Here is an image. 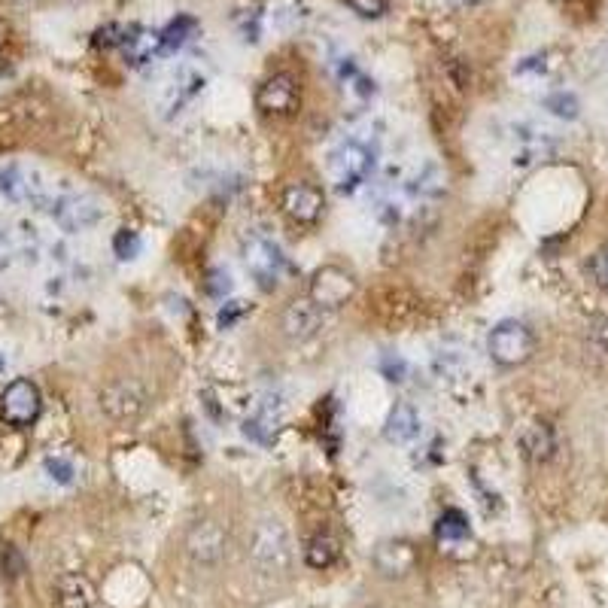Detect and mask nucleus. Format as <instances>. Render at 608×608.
Masks as SVG:
<instances>
[{
  "label": "nucleus",
  "instance_id": "9b49d317",
  "mask_svg": "<svg viewBox=\"0 0 608 608\" xmlns=\"http://www.w3.org/2000/svg\"><path fill=\"white\" fill-rule=\"evenodd\" d=\"M554 152V134L536 125H517L514 128V162L532 165L539 159H548Z\"/></svg>",
  "mask_w": 608,
  "mask_h": 608
},
{
  "label": "nucleus",
  "instance_id": "39448f33",
  "mask_svg": "<svg viewBox=\"0 0 608 608\" xmlns=\"http://www.w3.org/2000/svg\"><path fill=\"white\" fill-rule=\"evenodd\" d=\"M532 347H536V341H532V332L517 323V320H505L493 329L490 335V356L499 362V365H520L532 356Z\"/></svg>",
  "mask_w": 608,
  "mask_h": 608
},
{
  "label": "nucleus",
  "instance_id": "393cba45",
  "mask_svg": "<svg viewBox=\"0 0 608 608\" xmlns=\"http://www.w3.org/2000/svg\"><path fill=\"white\" fill-rule=\"evenodd\" d=\"M435 368H438V374L453 377V374H460V371L466 368V359H463L460 353H456V350H444V353H438Z\"/></svg>",
  "mask_w": 608,
  "mask_h": 608
},
{
  "label": "nucleus",
  "instance_id": "412c9836",
  "mask_svg": "<svg viewBox=\"0 0 608 608\" xmlns=\"http://www.w3.org/2000/svg\"><path fill=\"white\" fill-rule=\"evenodd\" d=\"M198 31V25H195V19H189V16H180L177 22H171L165 31H162V52H174V49H180L192 34Z\"/></svg>",
  "mask_w": 608,
  "mask_h": 608
},
{
  "label": "nucleus",
  "instance_id": "f03ea898",
  "mask_svg": "<svg viewBox=\"0 0 608 608\" xmlns=\"http://www.w3.org/2000/svg\"><path fill=\"white\" fill-rule=\"evenodd\" d=\"M241 256H244L247 271L253 274V280L262 289H274L280 283L286 259L271 238H265L262 232H247L241 238Z\"/></svg>",
  "mask_w": 608,
  "mask_h": 608
},
{
  "label": "nucleus",
  "instance_id": "f3484780",
  "mask_svg": "<svg viewBox=\"0 0 608 608\" xmlns=\"http://www.w3.org/2000/svg\"><path fill=\"white\" fill-rule=\"evenodd\" d=\"M61 608H95V587L83 575H64L58 581Z\"/></svg>",
  "mask_w": 608,
  "mask_h": 608
},
{
  "label": "nucleus",
  "instance_id": "6e6552de",
  "mask_svg": "<svg viewBox=\"0 0 608 608\" xmlns=\"http://www.w3.org/2000/svg\"><path fill=\"white\" fill-rule=\"evenodd\" d=\"M283 213L298 225H314L323 213V192L311 183H292L283 192Z\"/></svg>",
  "mask_w": 608,
  "mask_h": 608
},
{
  "label": "nucleus",
  "instance_id": "4be33fe9",
  "mask_svg": "<svg viewBox=\"0 0 608 608\" xmlns=\"http://www.w3.org/2000/svg\"><path fill=\"white\" fill-rule=\"evenodd\" d=\"M545 107H548L554 116H560V119H575V116H578V98L569 95V92H554V95H548V98H545Z\"/></svg>",
  "mask_w": 608,
  "mask_h": 608
},
{
  "label": "nucleus",
  "instance_id": "4468645a",
  "mask_svg": "<svg viewBox=\"0 0 608 608\" xmlns=\"http://www.w3.org/2000/svg\"><path fill=\"white\" fill-rule=\"evenodd\" d=\"M374 563L377 569L390 575V578H402L417 566V551L408 542H384L374 551Z\"/></svg>",
  "mask_w": 608,
  "mask_h": 608
},
{
  "label": "nucleus",
  "instance_id": "9d476101",
  "mask_svg": "<svg viewBox=\"0 0 608 608\" xmlns=\"http://www.w3.org/2000/svg\"><path fill=\"white\" fill-rule=\"evenodd\" d=\"M256 104L259 110L265 113H274V116H289L295 107H298V89L292 83V76L286 73H277L271 80H265L256 92Z\"/></svg>",
  "mask_w": 608,
  "mask_h": 608
},
{
  "label": "nucleus",
  "instance_id": "7ed1b4c3",
  "mask_svg": "<svg viewBox=\"0 0 608 608\" xmlns=\"http://www.w3.org/2000/svg\"><path fill=\"white\" fill-rule=\"evenodd\" d=\"M43 210L64 228V232H86V228H92L104 219L101 204L86 192H58L49 198V204Z\"/></svg>",
  "mask_w": 608,
  "mask_h": 608
},
{
  "label": "nucleus",
  "instance_id": "2eb2a0df",
  "mask_svg": "<svg viewBox=\"0 0 608 608\" xmlns=\"http://www.w3.org/2000/svg\"><path fill=\"white\" fill-rule=\"evenodd\" d=\"M444 183H447V177H444L441 165L426 162V165L405 183V195H408L411 201H435V198L444 192Z\"/></svg>",
  "mask_w": 608,
  "mask_h": 608
},
{
  "label": "nucleus",
  "instance_id": "7c9ffc66",
  "mask_svg": "<svg viewBox=\"0 0 608 608\" xmlns=\"http://www.w3.org/2000/svg\"><path fill=\"white\" fill-rule=\"evenodd\" d=\"M207 289H210L213 295H228V292H232V277H228L225 271H213Z\"/></svg>",
  "mask_w": 608,
  "mask_h": 608
},
{
  "label": "nucleus",
  "instance_id": "b1692460",
  "mask_svg": "<svg viewBox=\"0 0 608 608\" xmlns=\"http://www.w3.org/2000/svg\"><path fill=\"white\" fill-rule=\"evenodd\" d=\"M380 371H384V377L393 380V384H402V380L408 377V362L396 353H387L384 359H380Z\"/></svg>",
  "mask_w": 608,
  "mask_h": 608
},
{
  "label": "nucleus",
  "instance_id": "6ab92c4d",
  "mask_svg": "<svg viewBox=\"0 0 608 608\" xmlns=\"http://www.w3.org/2000/svg\"><path fill=\"white\" fill-rule=\"evenodd\" d=\"M204 89V80H201V76L198 73H180L177 76V80L171 83V92H168V101H165V110L168 113H180L198 92Z\"/></svg>",
  "mask_w": 608,
  "mask_h": 608
},
{
  "label": "nucleus",
  "instance_id": "423d86ee",
  "mask_svg": "<svg viewBox=\"0 0 608 608\" xmlns=\"http://www.w3.org/2000/svg\"><path fill=\"white\" fill-rule=\"evenodd\" d=\"M40 414V390L31 380H13L0 396V417L13 426H31Z\"/></svg>",
  "mask_w": 608,
  "mask_h": 608
},
{
  "label": "nucleus",
  "instance_id": "f8f14e48",
  "mask_svg": "<svg viewBox=\"0 0 608 608\" xmlns=\"http://www.w3.org/2000/svg\"><path fill=\"white\" fill-rule=\"evenodd\" d=\"M186 548H189V554H192L195 560H201V563L219 560L222 551H225V532H222V526L213 523V520L195 523L192 532H189V539H186Z\"/></svg>",
  "mask_w": 608,
  "mask_h": 608
},
{
  "label": "nucleus",
  "instance_id": "dca6fc26",
  "mask_svg": "<svg viewBox=\"0 0 608 608\" xmlns=\"http://www.w3.org/2000/svg\"><path fill=\"white\" fill-rule=\"evenodd\" d=\"M384 435L387 441L393 444H408L420 435V417L411 405H396L387 417V426H384Z\"/></svg>",
  "mask_w": 608,
  "mask_h": 608
},
{
  "label": "nucleus",
  "instance_id": "1a4fd4ad",
  "mask_svg": "<svg viewBox=\"0 0 608 608\" xmlns=\"http://www.w3.org/2000/svg\"><path fill=\"white\" fill-rule=\"evenodd\" d=\"M323 326V308L314 298H295L283 311V332L295 341L314 338Z\"/></svg>",
  "mask_w": 608,
  "mask_h": 608
},
{
  "label": "nucleus",
  "instance_id": "f257e3e1",
  "mask_svg": "<svg viewBox=\"0 0 608 608\" xmlns=\"http://www.w3.org/2000/svg\"><path fill=\"white\" fill-rule=\"evenodd\" d=\"M371 168H374V156L359 140H344L329 156V174H332L338 192H353L362 183H368Z\"/></svg>",
  "mask_w": 608,
  "mask_h": 608
},
{
  "label": "nucleus",
  "instance_id": "20e7f679",
  "mask_svg": "<svg viewBox=\"0 0 608 608\" xmlns=\"http://www.w3.org/2000/svg\"><path fill=\"white\" fill-rule=\"evenodd\" d=\"M101 408L110 420L131 423L146 411V393L137 380H128V377L113 380V384H107L101 393Z\"/></svg>",
  "mask_w": 608,
  "mask_h": 608
},
{
  "label": "nucleus",
  "instance_id": "0eeeda50",
  "mask_svg": "<svg viewBox=\"0 0 608 608\" xmlns=\"http://www.w3.org/2000/svg\"><path fill=\"white\" fill-rule=\"evenodd\" d=\"M353 292H356V280L335 265L320 268L311 280V298L320 308H341V304L353 298Z\"/></svg>",
  "mask_w": 608,
  "mask_h": 608
},
{
  "label": "nucleus",
  "instance_id": "5701e85b",
  "mask_svg": "<svg viewBox=\"0 0 608 608\" xmlns=\"http://www.w3.org/2000/svg\"><path fill=\"white\" fill-rule=\"evenodd\" d=\"M113 250H116V256H119V259H137V256H140V250H143L140 235H137V232H131V228H122V232L113 238Z\"/></svg>",
  "mask_w": 608,
  "mask_h": 608
},
{
  "label": "nucleus",
  "instance_id": "ddd939ff",
  "mask_svg": "<svg viewBox=\"0 0 608 608\" xmlns=\"http://www.w3.org/2000/svg\"><path fill=\"white\" fill-rule=\"evenodd\" d=\"M554 447H557V441H554V429L548 423L532 420V423L523 426V432H520V450H523V456H526L529 463L551 460Z\"/></svg>",
  "mask_w": 608,
  "mask_h": 608
},
{
  "label": "nucleus",
  "instance_id": "cd10ccee",
  "mask_svg": "<svg viewBox=\"0 0 608 608\" xmlns=\"http://www.w3.org/2000/svg\"><path fill=\"white\" fill-rule=\"evenodd\" d=\"M590 350H593L596 356L608 359V323H605V320L593 323V329H590Z\"/></svg>",
  "mask_w": 608,
  "mask_h": 608
},
{
  "label": "nucleus",
  "instance_id": "c85d7f7f",
  "mask_svg": "<svg viewBox=\"0 0 608 608\" xmlns=\"http://www.w3.org/2000/svg\"><path fill=\"white\" fill-rule=\"evenodd\" d=\"M590 271H593L596 283L608 289V247H602V250H599V253L593 256V262H590Z\"/></svg>",
  "mask_w": 608,
  "mask_h": 608
},
{
  "label": "nucleus",
  "instance_id": "bb28decb",
  "mask_svg": "<svg viewBox=\"0 0 608 608\" xmlns=\"http://www.w3.org/2000/svg\"><path fill=\"white\" fill-rule=\"evenodd\" d=\"M46 472L52 475V481H58V484H70L73 481V466L67 463V460H61V456H49L46 460Z\"/></svg>",
  "mask_w": 608,
  "mask_h": 608
},
{
  "label": "nucleus",
  "instance_id": "aec40b11",
  "mask_svg": "<svg viewBox=\"0 0 608 608\" xmlns=\"http://www.w3.org/2000/svg\"><path fill=\"white\" fill-rule=\"evenodd\" d=\"M304 560L311 569H329L338 560V542L332 536H314L304 548Z\"/></svg>",
  "mask_w": 608,
  "mask_h": 608
},
{
  "label": "nucleus",
  "instance_id": "c756f323",
  "mask_svg": "<svg viewBox=\"0 0 608 608\" xmlns=\"http://www.w3.org/2000/svg\"><path fill=\"white\" fill-rule=\"evenodd\" d=\"M244 314H247V304L244 301H228L225 308L219 311V326H235V320L244 317Z\"/></svg>",
  "mask_w": 608,
  "mask_h": 608
},
{
  "label": "nucleus",
  "instance_id": "a211bd4d",
  "mask_svg": "<svg viewBox=\"0 0 608 608\" xmlns=\"http://www.w3.org/2000/svg\"><path fill=\"white\" fill-rule=\"evenodd\" d=\"M435 536H438L441 551H444V548H453V545H463V542L469 539V520H466V514L456 511V508H447V511L438 517Z\"/></svg>",
  "mask_w": 608,
  "mask_h": 608
},
{
  "label": "nucleus",
  "instance_id": "a878e982",
  "mask_svg": "<svg viewBox=\"0 0 608 608\" xmlns=\"http://www.w3.org/2000/svg\"><path fill=\"white\" fill-rule=\"evenodd\" d=\"M347 7L365 19H377L387 13V0H347Z\"/></svg>",
  "mask_w": 608,
  "mask_h": 608
}]
</instances>
